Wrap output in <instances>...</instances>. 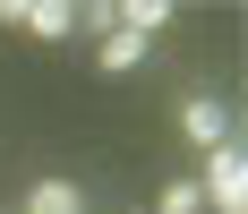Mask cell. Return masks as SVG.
<instances>
[{"mask_svg": "<svg viewBox=\"0 0 248 214\" xmlns=\"http://www.w3.org/2000/svg\"><path fill=\"white\" fill-rule=\"evenodd\" d=\"M197 197H205L214 214H248V154H240V146H214V154H205Z\"/></svg>", "mask_w": 248, "mask_h": 214, "instance_id": "1", "label": "cell"}, {"mask_svg": "<svg viewBox=\"0 0 248 214\" xmlns=\"http://www.w3.org/2000/svg\"><path fill=\"white\" fill-rule=\"evenodd\" d=\"M0 26H26V34L60 43V34H77V9L69 0H0Z\"/></svg>", "mask_w": 248, "mask_h": 214, "instance_id": "2", "label": "cell"}, {"mask_svg": "<svg viewBox=\"0 0 248 214\" xmlns=\"http://www.w3.org/2000/svg\"><path fill=\"white\" fill-rule=\"evenodd\" d=\"M180 129H188V146H197V154H214V146H231V103L188 95V103H180Z\"/></svg>", "mask_w": 248, "mask_h": 214, "instance_id": "3", "label": "cell"}, {"mask_svg": "<svg viewBox=\"0 0 248 214\" xmlns=\"http://www.w3.org/2000/svg\"><path fill=\"white\" fill-rule=\"evenodd\" d=\"M111 26H128V34H163V26H171V0H120V9H111Z\"/></svg>", "mask_w": 248, "mask_h": 214, "instance_id": "4", "label": "cell"}, {"mask_svg": "<svg viewBox=\"0 0 248 214\" xmlns=\"http://www.w3.org/2000/svg\"><path fill=\"white\" fill-rule=\"evenodd\" d=\"M17 214H86V197H77L69 180H34V197H26Z\"/></svg>", "mask_w": 248, "mask_h": 214, "instance_id": "5", "label": "cell"}, {"mask_svg": "<svg viewBox=\"0 0 248 214\" xmlns=\"http://www.w3.org/2000/svg\"><path fill=\"white\" fill-rule=\"evenodd\" d=\"M94 60H103V69H137V60H146V34H128V26H111Z\"/></svg>", "mask_w": 248, "mask_h": 214, "instance_id": "6", "label": "cell"}, {"mask_svg": "<svg viewBox=\"0 0 248 214\" xmlns=\"http://www.w3.org/2000/svg\"><path fill=\"white\" fill-rule=\"evenodd\" d=\"M154 214H205L197 180H163V197H154Z\"/></svg>", "mask_w": 248, "mask_h": 214, "instance_id": "7", "label": "cell"}]
</instances>
